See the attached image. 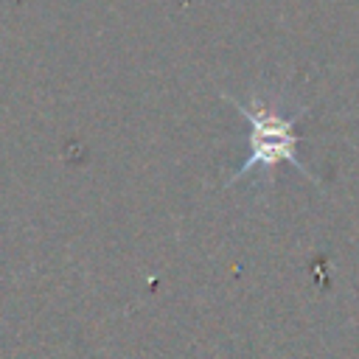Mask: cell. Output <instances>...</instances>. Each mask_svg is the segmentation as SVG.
<instances>
[{"instance_id": "6da1fadb", "label": "cell", "mask_w": 359, "mask_h": 359, "mask_svg": "<svg viewBox=\"0 0 359 359\" xmlns=\"http://www.w3.org/2000/svg\"><path fill=\"white\" fill-rule=\"evenodd\" d=\"M222 98L236 107L247 123H250V157L241 163V168L233 171V177L224 182V188L236 185L247 174L261 171L266 182H272L275 165L289 163L297 174L317 182V177L309 171V165L300 160V137H297V121L306 115V107H297L294 112H283V107L272 104L261 93H252L250 101H241L230 93H222Z\"/></svg>"}]
</instances>
